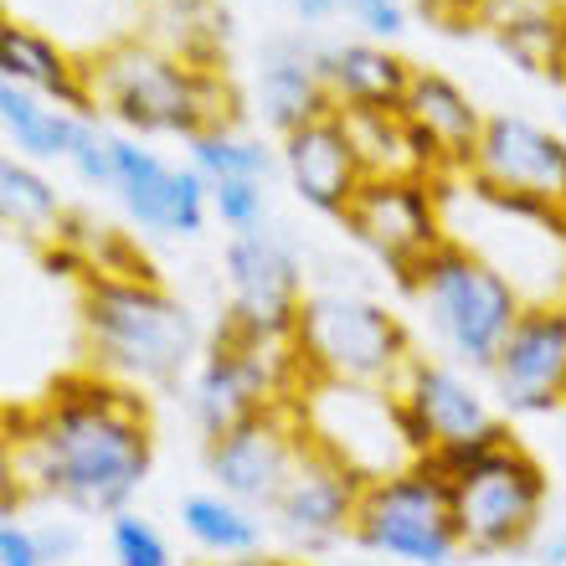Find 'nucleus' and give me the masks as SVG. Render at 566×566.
I'll list each match as a JSON object with an SVG mask.
<instances>
[{"label":"nucleus","instance_id":"nucleus-39","mask_svg":"<svg viewBox=\"0 0 566 566\" xmlns=\"http://www.w3.org/2000/svg\"><path fill=\"white\" fill-rule=\"evenodd\" d=\"M562 135H566V108H562Z\"/></svg>","mask_w":566,"mask_h":566},{"label":"nucleus","instance_id":"nucleus-28","mask_svg":"<svg viewBox=\"0 0 566 566\" xmlns=\"http://www.w3.org/2000/svg\"><path fill=\"white\" fill-rule=\"evenodd\" d=\"M108 556H114V566H176L170 541L139 510H119L108 521Z\"/></svg>","mask_w":566,"mask_h":566},{"label":"nucleus","instance_id":"nucleus-37","mask_svg":"<svg viewBox=\"0 0 566 566\" xmlns=\"http://www.w3.org/2000/svg\"><path fill=\"white\" fill-rule=\"evenodd\" d=\"M139 6H149V11H165V6H186V0H139Z\"/></svg>","mask_w":566,"mask_h":566},{"label":"nucleus","instance_id":"nucleus-3","mask_svg":"<svg viewBox=\"0 0 566 566\" xmlns=\"http://www.w3.org/2000/svg\"><path fill=\"white\" fill-rule=\"evenodd\" d=\"M88 114H108L135 135H180L196 139L207 129L232 124V93L217 67L176 57L155 36H124L83 62Z\"/></svg>","mask_w":566,"mask_h":566},{"label":"nucleus","instance_id":"nucleus-22","mask_svg":"<svg viewBox=\"0 0 566 566\" xmlns=\"http://www.w3.org/2000/svg\"><path fill=\"white\" fill-rule=\"evenodd\" d=\"M325 88L335 108H402L412 67L381 42L325 46Z\"/></svg>","mask_w":566,"mask_h":566},{"label":"nucleus","instance_id":"nucleus-38","mask_svg":"<svg viewBox=\"0 0 566 566\" xmlns=\"http://www.w3.org/2000/svg\"><path fill=\"white\" fill-rule=\"evenodd\" d=\"M556 77H562V83H566V52H562V73H556Z\"/></svg>","mask_w":566,"mask_h":566},{"label":"nucleus","instance_id":"nucleus-10","mask_svg":"<svg viewBox=\"0 0 566 566\" xmlns=\"http://www.w3.org/2000/svg\"><path fill=\"white\" fill-rule=\"evenodd\" d=\"M443 180L428 176H376L360 180L356 201L345 207V232L366 248L371 258H381L391 269V279L402 283L418 269L422 258L448 238L443 232Z\"/></svg>","mask_w":566,"mask_h":566},{"label":"nucleus","instance_id":"nucleus-25","mask_svg":"<svg viewBox=\"0 0 566 566\" xmlns=\"http://www.w3.org/2000/svg\"><path fill=\"white\" fill-rule=\"evenodd\" d=\"M180 531L207 556H253L263 552V515L222 490H196L180 500Z\"/></svg>","mask_w":566,"mask_h":566},{"label":"nucleus","instance_id":"nucleus-11","mask_svg":"<svg viewBox=\"0 0 566 566\" xmlns=\"http://www.w3.org/2000/svg\"><path fill=\"white\" fill-rule=\"evenodd\" d=\"M227 273V325L273 335V340H294V319L304 304V269H298L294 242L253 227V232H232L222 248Z\"/></svg>","mask_w":566,"mask_h":566},{"label":"nucleus","instance_id":"nucleus-36","mask_svg":"<svg viewBox=\"0 0 566 566\" xmlns=\"http://www.w3.org/2000/svg\"><path fill=\"white\" fill-rule=\"evenodd\" d=\"M541 566H566V531H552V541L541 546Z\"/></svg>","mask_w":566,"mask_h":566},{"label":"nucleus","instance_id":"nucleus-17","mask_svg":"<svg viewBox=\"0 0 566 566\" xmlns=\"http://www.w3.org/2000/svg\"><path fill=\"white\" fill-rule=\"evenodd\" d=\"M360 490H366V479H356L340 459H329L325 448L310 443L298 469L289 474V484H283V494L273 500L269 521L289 541V552H329L335 541L356 531Z\"/></svg>","mask_w":566,"mask_h":566},{"label":"nucleus","instance_id":"nucleus-15","mask_svg":"<svg viewBox=\"0 0 566 566\" xmlns=\"http://www.w3.org/2000/svg\"><path fill=\"white\" fill-rule=\"evenodd\" d=\"M463 176L490 191L531 196V201L566 211V135L525 114H490Z\"/></svg>","mask_w":566,"mask_h":566},{"label":"nucleus","instance_id":"nucleus-7","mask_svg":"<svg viewBox=\"0 0 566 566\" xmlns=\"http://www.w3.org/2000/svg\"><path fill=\"white\" fill-rule=\"evenodd\" d=\"M448 505L469 556H505L536 541L546 515V469L521 438L448 479Z\"/></svg>","mask_w":566,"mask_h":566},{"label":"nucleus","instance_id":"nucleus-1","mask_svg":"<svg viewBox=\"0 0 566 566\" xmlns=\"http://www.w3.org/2000/svg\"><path fill=\"white\" fill-rule=\"evenodd\" d=\"M155 463L149 407L135 387L98 371L62 376L42 402L11 412L6 479L15 494H42L77 515L114 521Z\"/></svg>","mask_w":566,"mask_h":566},{"label":"nucleus","instance_id":"nucleus-6","mask_svg":"<svg viewBox=\"0 0 566 566\" xmlns=\"http://www.w3.org/2000/svg\"><path fill=\"white\" fill-rule=\"evenodd\" d=\"M304 387H310V376H304L294 340L253 335V329H238L222 319L217 340L191 376V418L211 443L238 422L258 418L263 407L294 402Z\"/></svg>","mask_w":566,"mask_h":566},{"label":"nucleus","instance_id":"nucleus-26","mask_svg":"<svg viewBox=\"0 0 566 566\" xmlns=\"http://www.w3.org/2000/svg\"><path fill=\"white\" fill-rule=\"evenodd\" d=\"M186 149H191L186 165L207 186H217V180H263L269 186V176L279 170V149H269L258 135L238 129V124H222V129H207V135L186 139Z\"/></svg>","mask_w":566,"mask_h":566},{"label":"nucleus","instance_id":"nucleus-4","mask_svg":"<svg viewBox=\"0 0 566 566\" xmlns=\"http://www.w3.org/2000/svg\"><path fill=\"white\" fill-rule=\"evenodd\" d=\"M402 289L418 304L422 319H428V329L438 335V345L453 356V366L484 371V376H490L494 356H500L505 335L515 329V319L525 314L521 289L494 269L479 248H469L459 238L438 242L418 269L402 279Z\"/></svg>","mask_w":566,"mask_h":566},{"label":"nucleus","instance_id":"nucleus-5","mask_svg":"<svg viewBox=\"0 0 566 566\" xmlns=\"http://www.w3.org/2000/svg\"><path fill=\"white\" fill-rule=\"evenodd\" d=\"M294 350L310 381L345 387H397L412 366V340L402 319L350 289H314L298 304Z\"/></svg>","mask_w":566,"mask_h":566},{"label":"nucleus","instance_id":"nucleus-12","mask_svg":"<svg viewBox=\"0 0 566 566\" xmlns=\"http://www.w3.org/2000/svg\"><path fill=\"white\" fill-rule=\"evenodd\" d=\"M310 448V432L298 422V407L294 402H279V407H263L258 418L238 422L232 432L211 438L207 443V474L211 484L232 500H242L248 510L269 515L273 500L283 494L289 474L298 469Z\"/></svg>","mask_w":566,"mask_h":566},{"label":"nucleus","instance_id":"nucleus-24","mask_svg":"<svg viewBox=\"0 0 566 566\" xmlns=\"http://www.w3.org/2000/svg\"><path fill=\"white\" fill-rule=\"evenodd\" d=\"M350 135L366 180L376 176H428V160H422V139L418 129L402 119V108H335ZM432 180V176H428Z\"/></svg>","mask_w":566,"mask_h":566},{"label":"nucleus","instance_id":"nucleus-40","mask_svg":"<svg viewBox=\"0 0 566 566\" xmlns=\"http://www.w3.org/2000/svg\"><path fill=\"white\" fill-rule=\"evenodd\" d=\"M422 6H428V0H422Z\"/></svg>","mask_w":566,"mask_h":566},{"label":"nucleus","instance_id":"nucleus-9","mask_svg":"<svg viewBox=\"0 0 566 566\" xmlns=\"http://www.w3.org/2000/svg\"><path fill=\"white\" fill-rule=\"evenodd\" d=\"M350 541L366 546L371 556H387V562L402 566H453L463 552L453 505H448V484L428 463L371 479L360 490Z\"/></svg>","mask_w":566,"mask_h":566},{"label":"nucleus","instance_id":"nucleus-21","mask_svg":"<svg viewBox=\"0 0 566 566\" xmlns=\"http://www.w3.org/2000/svg\"><path fill=\"white\" fill-rule=\"evenodd\" d=\"M0 83H15V88H31L46 104L88 114L83 62H73L52 36H42L27 21H6L0 27Z\"/></svg>","mask_w":566,"mask_h":566},{"label":"nucleus","instance_id":"nucleus-19","mask_svg":"<svg viewBox=\"0 0 566 566\" xmlns=\"http://www.w3.org/2000/svg\"><path fill=\"white\" fill-rule=\"evenodd\" d=\"M258 119L273 135H294L310 119H325L329 88H325V46H314L310 36H273L258 52Z\"/></svg>","mask_w":566,"mask_h":566},{"label":"nucleus","instance_id":"nucleus-29","mask_svg":"<svg viewBox=\"0 0 566 566\" xmlns=\"http://www.w3.org/2000/svg\"><path fill=\"white\" fill-rule=\"evenodd\" d=\"M211 217L232 232L269 227V186L263 180H217L211 186Z\"/></svg>","mask_w":566,"mask_h":566},{"label":"nucleus","instance_id":"nucleus-18","mask_svg":"<svg viewBox=\"0 0 566 566\" xmlns=\"http://www.w3.org/2000/svg\"><path fill=\"white\" fill-rule=\"evenodd\" d=\"M279 165H283V176H289L298 201L314 211H325V217H345V207L356 201L360 180H366V170H360L356 149H350V135H345V124L335 108H329L325 119H310L304 129L283 135Z\"/></svg>","mask_w":566,"mask_h":566},{"label":"nucleus","instance_id":"nucleus-34","mask_svg":"<svg viewBox=\"0 0 566 566\" xmlns=\"http://www.w3.org/2000/svg\"><path fill=\"white\" fill-rule=\"evenodd\" d=\"M289 11H294L304 27H319L329 15H340V0H289Z\"/></svg>","mask_w":566,"mask_h":566},{"label":"nucleus","instance_id":"nucleus-13","mask_svg":"<svg viewBox=\"0 0 566 566\" xmlns=\"http://www.w3.org/2000/svg\"><path fill=\"white\" fill-rule=\"evenodd\" d=\"M490 387L510 418H546L566 407V298L525 304L490 366Z\"/></svg>","mask_w":566,"mask_h":566},{"label":"nucleus","instance_id":"nucleus-23","mask_svg":"<svg viewBox=\"0 0 566 566\" xmlns=\"http://www.w3.org/2000/svg\"><path fill=\"white\" fill-rule=\"evenodd\" d=\"M0 124H6V139H11L21 160L46 165V160H73V149L83 139V129L93 124V114L46 104L31 88L0 83Z\"/></svg>","mask_w":566,"mask_h":566},{"label":"nucleus","instance_id":"nucleus-35","mask_svg":"<svg viewBox=\"0 0 566 566\" xmlns=\"http://www.w3.org/2000/svg\"><path fill=\"white\" fill-rule=\"evenodd\" d=\"M207 566H289V562H279L269 552H253V556H211Z\"/></svg>","mask_w":566,"mask_h":566},{"label":"nucleus","instance_id":"nucleus-2","mask_svg":"<svg viewBox=\"0 0 566 566\" xmlns=\"http://www.w3.org/2000/svg\"><path fill=\"white\" fill-rule=\"evenodd\" d=\"M83 345L93 371L135 391H170L201 366V329L191 310L149 273L83 279Z\"/></svg>","mask_w":566,"mask_h":566},{"label":"nucleus","instance_id":"nucleus-27","mask_svg":"<svg viewBox=\"0 0 566 566\" xmlns=\"http://www.w3.org/2000/svg\"><path fill=\"white\" fill-rule=\"evenodd\" d=\"M0 211H6V222H11L15 232H27V238H42V232L62 227L57 186L31 160H21V155H11V160L0 165Z\"/></svg>","mask_w":566,"mask_h":566},{"label":"nucleus","instance_id":"nucleus-14","mask_svg":"<svg viewBox=\"0 0 566 566\" xmlns=\"http://www.w3.org/2000/svg\"><path fill=\"white\" fill-rule=\"evenodd\" d=\"M114 196L149 238H201L211 217V186L191 165L160 160L135 135H114Z\"/></svg>","mask_w":566,"mask_h":566},{"label":"nucleus","instance_id":"nucleus-33","mask_svg":"<svg viewBox=\"0 0 566 566\" xmlns=\"http://www.w3.org/2000/svg\"><path fill=\"white\" fill-rule=\"evenodd\" d=\"M36 541H42V556L46 566H62L77 556V531L67 521H52V525H36Z\"/></svg>","mask_w":566,"mask_h":566},{"label":"nucleus","instance_id":"nucleus-32","mask_svg":"<svg viewBox=\"0 0 566 566\" xmlns=\"http://www.w3.org/2000/svg\"><path fill=\"white\" fill-rule=\"evenodd\" d=\"M0 566H46L42 541H36V525L15 521V510L0 515Z\"/></svg>","mask_w":566,"mask_h":566},{"label":"nucleus","instance_id":"nucleus-30","mask_svg":"<svg viewBox=\"0 0 566 566\" xmlns=\"http://www.w3.org/2000/svg\"><path fill=\"white\" fill-rule=\"evenodd\" d=\"M73 176L83 180V186H93V191H114V129H104V124L93 119L88 129H83V139H77L73 149Z\"/></svg>","mask_w":566,"mask_h":566},{"label":"nucleus","instance_id":"nucleus-8","mask_svg":"<svg viewBox=\"0 0 566 566\" xmlns=\"http://www.w3.org/2000/svg\"><path fill=\"white\" fill-rule=\"evenodd\" d=\"M298 422L314 448L340 459L356 479H387L418 463L402 428V407L391 387H345V381H310L294 397Z\"/></svg>","mask_w":566,"mask_h":566},{"label":"nucleus","instance_id":"nucleus-20","mask_svg":"<svg viewBox=\"0 0 566 566\" xmlns=\"http://www.w3.org/2000/svg\"><path fill=\"white\" fill-rule=\"evenodd\" d=\"M402 119L438 145L448 170H469L490 114H479V104L448 73L412 67V88H407V98H402Z\"/></svg>","mask_w":566,"mask_h":566},{"label":"nucleus","instance_id":"nucleus-16","mask_svg":"<svg viewBox=\"0 0 566 566\" xmlns=\"http://www.w3.org/2000/svg\"><path fill=\"white\" fill-rule=\"evenodd\" d=\"M391 391H397L407 443H412L418 463L428 459L432 448L459 443V438H479V432L505 422L490 407V397L474 387V376L463 371V366H448V360L412 356L407 376Z\"/></svg>","mask_w":566,"mask_h":566},{"label":"nucleus","instance_id":"nucleus-31","mask_svg":"<svg viewBox=\"0 0 566 566\" xmlns=\"http://www.w3.org/2000/svg\"><path fill=\"white\" fill-rule=\"evenodd\" d=\"M340 11L366 31V42H397L407 31L402 0H340Z\"/></svg>","mask_w":566,"mask_h":566}]
</instances>
